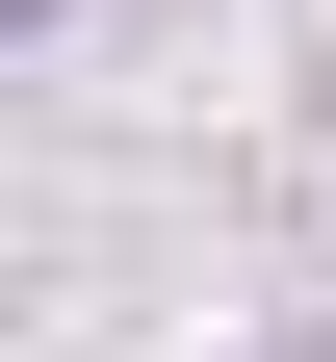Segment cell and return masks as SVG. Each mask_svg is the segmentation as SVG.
I'll list each match as a JSON object with an SVG mask.
<instances>
[{"instance_id":"6da1fadb","label":"cell","mask_w":336,"mask_h":362,"mask_svg":"<svg viewBox=\"0 0 336 362\" xmlns=\"http://www.w3.org/2000/svg\"><path fill=\"white\" fill-rule=\"evenodd\" d=\"M0 26H52V0H0Z\"/></svg>"}]
</instances>
